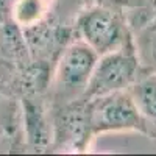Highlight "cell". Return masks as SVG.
<instances>
[{
	"mask_svg": "<svg viewBox=\"0 0 156 156\" xmlns=\"http://www.w3.org/2000/svg\"><path fill=\"white\" fill-rule=\"evenodd\" d=\"M14 0H0V22L6 20L8 16H11V8Z\"/></svg>",
	"mask_w": 156,
	"mask_h": 156,
	"instance_id": "obj_9",
	"label": "cell"
},
{
	"mask_svg": "<svg viewBox=\"0 0 156 156\" xmlns=\"http://www.w3.org/2000/svg\"><path fill=\"white\" fill-rule=\"evenodd\" d=\"M150 58H151L154 67H156V34L153 36L151 42H150Z\"/></svg>",
	"mask_w": 156,
	"mask_h": 156,
	"instance_id": "obj_10",
	"label": "cell"
},
{
	"mask_svg": "<svg viewBox=\"0 0 156 156\" xmlns=\"http://www.w3.org/2000/svg\"><path fill=\"white\" fill-rule=\"evenodd\" d=\"M78 31L98 56L125 47L126 30L119 12L106 6H95L78 19Z\"/></svg>",
	"mask_w": 156,
	"mask_h": 156,
	"instance_id": "obj_3",
	"label": "cell"
},
{
	"mask_svg": "<svg viewBox=\"0 0 156 156\" xmlns=\"http://www.w3.org/2000/svg\"><path fill=\"white\" fill-rule=\"evenodd\" d=\"M108 2H123V0H108Z\"/></svg>",
	"mask_w": 156,
	"mask_h": 156,
	"instance_id": "obj_11",
	"label": "cell"
},
{
	"mask_svg": "<svg viewBox=\"0 0 156 156\" xmlns=\"http://www.w3.org/2000/svg\"><path fill=\"white\" fill-rule=\"evenodd\" d=\"M47 9V0H14L11 17L19 27H31L41 22Z\"/></svg>",
	"mask_w": 156,
	"mask_h": 156,
	"instance_id": "obj_7",
	"label": "cell"
},
{
	"mask_svg": "<svg viewBox=\"0 0 156 156\" xmlns=\"http://www.w3.org/2000/svg\"><path fill=\"white\" fill-rule=\"evenodd\" d=\"M90 134L92 128H90L87 100L67 106L58 117L55 140L61 148L80 151L86 147Z\"/></svg>",
	"mask_w": 156,
	"mask_h": 156,
	"instance_id": "obj_5",
	"label": "cell"
},
{
	"mask_svg": "<svg viewBox=\"0 0 156 156\" xmlns=\"http://www.w3.org/2000/svg\"><path fill=\"white\" fill-rule=\"evenodd\" d=\"M87 101L92 134L137 129L142 125V114L137 109L131 92H126V89Z\"/></svg>",
	"mask_w": 156,
	"mask_h": 156,
	"instance_id": "obj_2",
	"label": "cell"
},
{
	"mask_svg": "<svg viewBox=\"0 0 156 156\" xmlns=\"http://www.w3.org/2000/svg\"><path fill=\"white\" fill-rule=\"evenodd\" d=\"M131 95L142 117L156 120V75L147 76L134 83Z\"/></svg>",
	"mask_w": 156,
	"mask_h": 156,
	"instance_id": "obj_6",
	"label": "cell"
},
{
	"mask_svg": "<svg viewBox=\"0 0 156 156\" xmlns=\"http://www.w3.org/2000/svg\"><path fill=\"white\" fill-rule=\"evenodd\" d=\"M27 128H28L30 140L37 148H45L48 145L51 136L48 131L47 122L44 119V114L39 109V106L34 105L27 106Z\"/></svg>",
	"mask_w": 156,
	"mask_h": 156,
	"instance_id": "obj_8",
	"label": "cell"
},
{
	"mask_svg": "<svg viewBox=\"0 0 156 156\" xmlns=\"http://www.w3.org/2000/svg\"><path fill=\"white\" fill-rule=\"evenodd\" d=\"M139 62L128 47L112 50L98 56L84 89V100H94L112 92L125 90L137 80Z\"/></svg>",
	"mask_w": 156,
	"mask_h": 156,
	"instance_id": "obj_1",
	"label": "cell"
},
{
	"mask_svg": "<svg viewBox=\"0 0 156 156\" xmlns=\"http://www.w3.org/2000/svg\"><path fill=\"white\" fill-rule=\"evenodd\" d=\"M98 55L84 41L69 44L62 50L55 70V81L64 95L84 92Z\"/></svg>",
	"mask_w": 156,
	"mask_h": 156,
	"instance_id": "obj_4",
	"label": "cell"
}]
</instances>
